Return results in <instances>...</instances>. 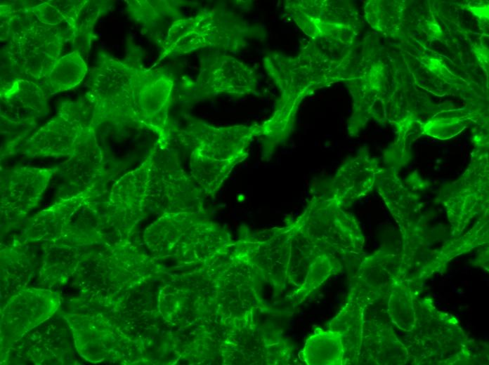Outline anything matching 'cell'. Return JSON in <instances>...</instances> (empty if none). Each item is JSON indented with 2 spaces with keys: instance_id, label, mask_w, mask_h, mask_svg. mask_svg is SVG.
I'll return each mask as SVG.
<instances>
[{
  "instance_id": "5b68a950",
  "label": "cell",
  "mask_w": 489,
  "mask_h": 365,
  "mask_svg": "<svg viewBox=\"0 0 489 365\" xmlns=\"http://www.w3.org/2000/svg\"><path fill=\"white\" fill-rule=\"evenodd\" d=\"M258 75L249 65L223 52L214 51L200 58L195 79L185 78L181 88L185 98L200 100L221 95L241 97L257 91Z\"/></svg>"
},
{
  "instance_id": "277c9868",
  "label": "cell",
  "mask_w": 489,
  "mask_h": 365,
  "mask_svg": "<svg viewBox=\"0 0 489 365\" xmlns=\"http://www.w3.org/2000/svg\"><path fill=\"white\" fill-rule=\"evenodd\" d=\"M249 33V24L231 11L202 10L173 24L160 49L158 62L206 48L235 53L245 47Z\"/></svg>"
},
{
  "instance_id": "3957f363",
  "label": "cell",
  "mask_w": 489,
  "mask_h": 365,
  "mask_svg": "<svg viewBox=\"0 0 489 365\" xmlns=\"http://www.w3.org/2000/svg\"><path fill=\"white\" fill-rule=\"evenodd\" d=\"M1 39L10 68L20 78L44 80L59 58L65 43L73 34L62 27L39 22L31 6H1Z\"/></svg>"
},
{
  "instance_id": "9c48e42d",
  "label": "cell",
  "mask_w": 489,
  "mask_h": 365,
  "mask_svg": "<svg viewBox=\"0 0 489 365\" xmlns=\"http://www.w3.org/2000/svg\"><path fill=\"white\" fill-rule=\"evenodd\" d=\"M382 168L371 157L366 148L346 160L337 170L329 183L328 196L341 206L368 194L375 185L376 178Z\"/></svg>"
},
{
  "instance_id": "8fae6325",
  "label": "cell",
  "mask_w": 489,
  "mask_h": 365,
  "mask_svg": "<svg viewBox=\"0 0 489 365\" xmlns=\"http://www.w3.org/2000/svg\"><path fill=\"white\" fill-rule=\"evenodd\" d=\"M181 4L178 1H127L126 12L161 49L173 24L185 17Z\"/></svg>"
},
{
  "instance_id": "4fadbf2b",
  "label": "cell",
  "mask_w": 489,
  "mask_h": 365,
  "mask_svg": "<svg viewBox=\"0 0 489 365\" xmlns=\"http://www.w3.org/2000/svg\"><path fill=\"white\" fill-rule=\"evenodd\" d=\"M87 72L81 53L74 50L60 57L43 80L44 88L50 94L71 90L78 86Z\"/></svg>"
},
{
  "instance_id": "7c38bea8",
  "label": "cell",
  "mask_w": 489,
  "mask_h": 365,
  "mask_svg": "<svg viewBox=\"0 0 489 365\" xmlns=\"http://www.w3.org/2000/svg\"><path fill=\"white\" fill-rule=\"evenodd\" d=\"M83 128L58 114L25 142L23 152L30 157L70 156Z\"/></svg>"
},
{
  "instance_id": "ba28073f",
  "label": "cell",
  "mask_w": 489,
  "mask_h": 365,
  "mask_svg": "<svg viewBox=\"0 0 489 365\" xmlns=\"http://www.w3.org/2000/svg\"><path fill=\"white\" fill-rule=\"evenodd\" d=\"M137 68V65L100 53L91 73L87 93L103 109L138 117L134 98Z\"/></svg>"
},
{
  "instance_id": "6da1fadb",
  "label": "cell",
  "mask_w": 489,
  "mask_h": 365,
  "mask_svg": "<svg viewBox=\"0 0 489 365\" xmlns=\"http://www.w3.org/2000/svg\"><path fill=\"white\" fill-rule=\"evenodd\" d=\"M341 61L321 43L308 41L296 55L270 51L263 58L265 71L280 92L271 117L260 124L261 159L269 161L293 131L302 101L318 90L342 79Z\"/></svg>"
},
{
  "instance_id": "5bb4252c",
  "label": "cell",
  "mask_w": 489,
  "mask_h": 365,
  "mask_svg": "<svg viewBox=\"0 0 489 365\" xmlns=\"http://www.w3.org/2000/svg\"><path fill=\"white\" fill-rule=\"evenodd\" d=\"M31 8L37 20L44 25L54 27H62L63 24L68 25L65 18L53 1L32 6Z\"/></svg>"
},
{
  "instance_id": "52a82bcc",
  "label": "cell",
  "mask_w": 489,
  "mask_h": 365,
  "mask_svg": "<svg viewBox=\"0 0 489 365\" xmlns=\"http://www.w3.org/2000/svg\"><path fill=\"white\" fill-rule=\"evenodd\" d=\"M284 9L311 40L347 44L351 39L354 32V15L338 2L285 1Z\"/></svg>"
},
{
  "instance_id": "8992f818",
  "label": "cell",
  "mask_w": 489,
  "mask_h": 365,
  "mask_svg": "<svg viewBox=\"0 0 489 365\" xmlns=\"http://www.w3.org/2000/svg\"><path fill=\"white\" fill-rule=\"evenodd\" d=\"M299 230L321 251L359 250L362 237L354 220L328 195L313 196L303 213L294 221Z\"/></svg>"
},
{
  "instance_id": "7a4b0ae2",
  "label": "cell",
  "mask_w": 489,
  "mask_h": 365,
  "mask_svg": "<svg viewBox=\"0 0 489 365\" xmlns=\"http://www.w3.org/2000/svg\"><path fill=\"white\" fill-rule=\"evenodd\" d=\"M260 135V124L216 127L194 118L183 129L170 128L171 141L188 153L191 177L210 194L247 157L251 142Z\"/></svg>"
},
{
  "instance_id": "30bf717a",
  "label": "cell",
  "mask_w": 489,
  "mask_h": 365,
  "mask_svg": "<svg viewBox=\"0 0 489 365\" xmlns=\"http://www.w3.org/2000/svg\"><path fill=\"white\" fill-rule=\"evenodd\" d=\"M47 100L42 86L18 78L1 89V118L22 127L31 126L44 112Z\"/></svg>"
}]
</instances>
